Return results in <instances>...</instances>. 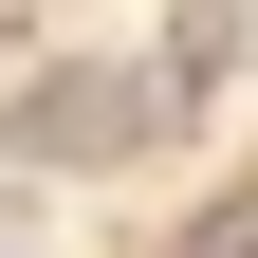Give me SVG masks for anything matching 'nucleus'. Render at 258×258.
I'll use <instances>...</instances> for the list:
<instances>
[{"label":"nucleus","mask_w":258,"mask_h":258,"mask_svg":"<svg viewBox=\"0 0 258 258\" xmlns=\"http://www.w3.org/2000/svg\"><path fill=\"white\" fill-rule=\"evenodd\" d=\"M166 111H184V92H166V55H55L19 148H55V166H111V148H148Z\"/></svg>","instance_id":"1"}]
</instances>
